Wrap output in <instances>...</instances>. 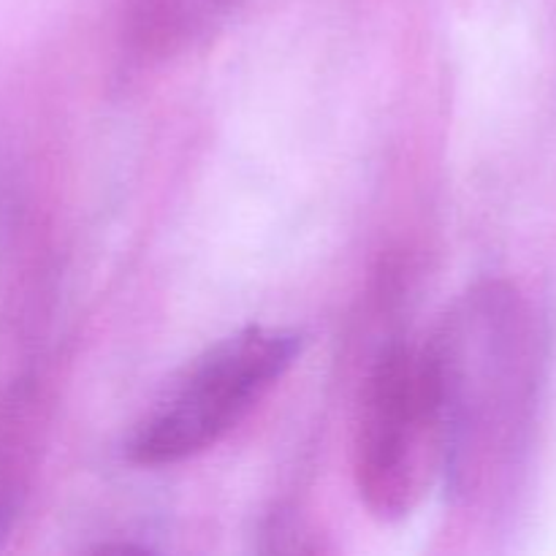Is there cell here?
I'll return each mask as SVG.
<instances>
[{
    "label": "cell",
    "instance_id": "obj_2",
    "mask_svg": "<svg viewBox=\"0 0 556 556\" xmlns=\"http://www.w3.org/2000/svg\"><path fill=\"white\" fill-rule=\"evenodd\" d=\"M445 470V418L432 345L394 342L364 389L356 486L369 514L405 519Z\"/></svg>",
    "mask_w": 556,
    "mask_h": 556
},
{
    "label": "cell",
    "instance_id": "obj_1",
    "mask_svg": "<svg viewBox=\"0 0 556 556\" xmlns=\"http://www.w3.org/2000/svg\"><path fill=\"white\" fill-rule=\"evenodd\" d=\"M445 418V470L465 497L494 492L519 462L535 410L538 329L508 282H481L429 342Z\"/></svg>",
    "mask_w": 556,
    "mask_h": 556
},
{
    "label": "cell",
    "instance_id": "obj_3",
    "mask_svg": "<svg viewBox=\"0 0 556 556\" xmlns=\"http://www.w3.org/2000/svg\"><path fill=\"white\" fill-rule=\"evenodd\" d=\"M304 337L282 326H248L195 358L128 438L136 465L190 459L226 438L293 367Z\"/></svg>",
    "mask_w": 556,
    "mask_h": 556
},
{
    "label": "cell",
    "instance_id": "obj_4",
    "mask_svg": "<svg viewBox=\"0 0 556 556\" xmlns=\"http://www.w3.org/2000/svg\"><path fill=\"white\" fill-rule=\"evenodd\" d=\"M231 0H136L144 33L157 38L177 36L185 27H193L199 20L215 16Z\"/></svg>",
    "mask_w": 556,
    "mask_h": 556
}]
</instances>
